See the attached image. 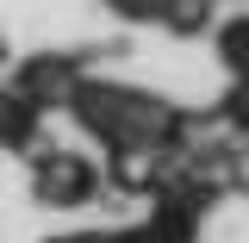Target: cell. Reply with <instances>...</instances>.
Wrapping results in <instances>:
<instances>
[{
  "mask_svg": "<svg viewBox=\"0 0 249 243\" xmlns=\"http://www.w3.org/2000/svg\"><path fill=\"white\" fill-rule=\"evenodd\" d=\"M0 50H6V44H0Z\"/></svg>",
  "mask_w": 249,
  "mask_h": 243,
  "instance_id": "cell-1",
  "label": "cell"
}]
</instances>
